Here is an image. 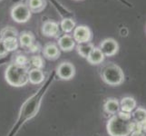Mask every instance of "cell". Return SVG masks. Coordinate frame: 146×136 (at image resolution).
I'll list each match as a JSON object with an SVG mask.
<instances>
[{"mask_svg": "<svg viewBox=\"0 0 146 136\" xmlns=\"http://www.w3.org/2000/svg\"><path fill=\"white\" fill-rule=\"evenodd\" d=\"M106 128L110 136H129L134 131L135 122L115 114L109 119Z\"/></svg>", "mask_w": 146, "mask_h": 136, "instance_id": "obj_2", "label": "cell"}, {"mask_svg": "<svg viewBox=\"0 0 146 136\" xmlns=\"http://www.w3.org/2000/svg\"><path fill=\"white\" fill-rule=\"evenodd\" d=\"M8 54V52L7 51L6 47H5V44L3 42V39L0 38V56L3 57V56H6V55Z\"/></svg>", "mask_w": 146, "mask_h": 136, "instance_id": "obj_26", "label": "cell"}, {"mask_svg": "<svg viewBox=\"0 0 146 136\" xmlns=\"http://www.w3.org/2000/svg\"><path fill=\"white\" fill-rule=\"evenodd\" d=\"M135 123H141L143 121L146 120V109L143 107H138L134 110V112L132 114Z\"/></svg>", "mask_w": 146, "mask_h": 136, "instance_id": "obj_22", "label": "cell"}, {"mask_svg": "<svg viewBox=\"0 0 146 136\" xmlns=\"http://www.w3.org/2000/svg\"><path fill=\"white\" fill-rule=\"evenodd\" d=\"M28 71L27 66H20L14 63L10 64L5 72V78L11 86H25L28 83Z\"/></svg>", "mask_w": 146, "mask_h": 136, "instance_id": "obj_3", "label": "cell"}, {"mask_svg": "<svg viewBox=\"0 0 146 136\" xmlns=\"http://www.w3.org/2000/svg\"><path fill=\"white\" fill-rule=\"evenodd\" d=\"M101 51L104 54V56H113L116 54L119 50V44L116 40L113 38H106L100 44Z\"/></svg>", "mask_w": 146, "mask_h": 136, "instance_id": "obj_8", "label": "cell"}, {"mask_svg": "<svg viewBox=\"0 0 146 136\" xmlns=\"http://www.w3.org/2000/svg\"><path fill=\"white\" fill-rule=\"evenodd\" d=\"M44 74L42 69L32 68L28 71V82L32 84H41L44 81Z\"/></svg>", "mask_w": 146, "mask_h": 136, "instance_id": "obj_12", "label": "cell"}, {"mask_svg": "<svg viewBox=\"0 0 146 136\" xmlns=\"http://www.w3.org/2000/svg\"><path fill=\"white\" fill-rule=\"evenodd\" d=\"M40 50V44H37V43H36L35 42L31 46H30L29 48H28V51L29 52H31V53H36V52H38Z\"/></svg>", "mask_w": 146, "mask_h": 136, "instance_id": "obj_27", "label": "cell"}, {"mask_svg": "<svg viewBox=\"0 0 146 136\" xmlns=\"http://www.w3.org/2000/svg\"><path fill=\"white\" fill-rule=\"evenodd\" d=\"M60 27H61L62 31L64 32L65 34L71 33L75 28V22L72 18H69V17L64 18L61 21V23H60Z\"/></svg>", "mask_w": 146, "mask_h": 136, "instance_id": "obj_19", "label": "cell"}, {"mask_svg": "<svg viewBox=\"0 0 146 136\" xmlns=\"http://www.w3.org/2000/svg\"><path fill=\"white\" fill-rule=\"evenodd\" d=\"M14 64L20 65V66H27V64H29V59L24 54H17L15 57Z\"/></svg>", "mask_w": 146, "mask_h": 136, "instance_id": "obj_24", "label": "cell"}, {"mask_svg": "<svg viewBox=\"0 0 146 136\" xmlns=\"http://www.w3.org/2000/svg\"><path fill=\"white\" fill-rule=\"evenodd\" d=\"M3 42L5 44V47H6L7 51L9 52H14L18 48L19 42L17 37H7L3 39Z\"/></svg>", "mask_w": 146, "mask_h": 136, "instance_id": "obj_20", "label": "cell"}, {"mask_svg": "<svg viewBox=\"0 0 146 136\" xmlns=\"http://www.w3.org/2000/svg\"><path fill=\"white\" fill-rule=\"evenodd\" d=\"M134 131H138V132H141L146 134V120L143 121V122H141V123H135Z\"/></svg>", "mask_w": 146, "mask_h": 136, "instance_id": "obj_25", "label": "cell"}, {"mask_svg": "<svg viewBox=\"0 0 146 136\" xmlns=\"http://www.w3.org/2000/svg\"><path fill=\"white\" fill-rule=\"evenodd\" d=\"M27 6L31 13H40L46 8V0H27Z\"/></svg>", "mask_w": 146, "mask_h": 136, "instance_id": "obj_16", "label": "cell"}, {"mask_svg": "<svg viewBox=\"0 0 146 136\" xmlns=\"http://www.w3.org/2000/svg\"><path fill=\"white\" fill-rule=\"evenodd\" d=\"M42 33L47 37H58L60 34L59 24L53 20H47L42 26Z\"/></svg>", "mask_w": 146, "mask_h": 136, "instance_id": "obj_9", "label": "cell"}, {"mask_svg": "<svg viewBox=\"0 0 146 136\" xmlns=\"http://www.w3.org/2000/svg\"><path fill=\"white\" fill-rule=\"evenodd\" d=\"M129 136H145V134L141 132H138V131H134V132H133Z\"/></svg>", "mask_w": 146, "mask_h": 136, "instance_id": "obj_28", "label": "cell"}, {"mask_svg": "<svg viewBox=\"0 0 146 136\" xmlns=\"http://www.w3.org/2000/svg\"><path fill=\"white\" fill-rule=\"evenodd\" d=\"M58 47L64 52H70L75 47V41L70 34H63L58 39Z\"/></svg>", "mask_w": 146, "mask_h": 136, "instance_id": "obj_10", "label": "cell"}, {"mask_svg": "<svg viewBox=\"0 0 146 136\" xmlns=\"http://www.w3.org/2000/svg\"><path fill=\"white\" fill-rule=\"evenodd\" d=\"M104 111L107 113L110 114H115L120 111V103L115 98H109L106 100L104 105Z\"/></svg>", "mask_w": 146, "mask_h": 136, "instance_id": "obj_17", "label": "cell"}, {"mask_svg": "<svg viewBox=\"0 0 146 136\" xmlns=\"http://www.w3.org/2000/svg\"><path fill=\"white\" fill-rule=\"evenodd\" d=\"M94 48V45L91 42L78 44V45L76 46L77 53L84 58H87L88 55L93 51Z\"/></svg>", "mask_w": 146, "mask_h": 136, "instance_id": "obj_18", "label": "cell"}, {"mask_svg": "<svg viewBox=\"0 0 146 136\" xmlns=\"http://www.w3.org/2000/svg\"><path fill=\"white\" fill-rule=\"evenodd\" d=\"M54 78V74H52L46 80V82L38 89L37 92L34 94L32 96H30L28 99H27L26 102L22 104L21 109H20L18 113V117L15 124L13 125L11 131L8 133L7 136H16L23 125L27 122H28L29 120L33 119L38 113L40 107H41L43 97L47 92L49 86L53 83Z\"/></svg>", "mask_w": 146, "mask_h": 136, "instance_id": "obj_1", "label": "cell"}, {"mask_svg": "<svg viewBox=\"0 0 146 136\" xmlns=\"http://www.w3.org/2000/svg\"><path fill=\"white\" fill-rule=\"evenodd\" d=\"M56 75L62 80H71L75 74L74 65L69 62H63L56 67Z\"/></svg>", "mask_w": 146, "mask_h": 136, "instance_id": "obj_7", "label": "cell"}, {"mask_svg": "<svg viewBox=\"0 0 146 136\" xmlns=\"http://www.w3.org/2000/svg\"><path fill=\"white\" fill-rule=\"evenodd\" d=\"M10 15H11V17L15 22L19 24H24L27 23L31 18L32 13L26 4L20 3L12 7Z\"/></svg>", "mask_w": 146, "mask_h": 136, "instance_id": "obj_5", "label": "cell"}, {"mask_svg": "<svg viewBox=\"0 0 146 136\" xmlns=\"http://www.w3.org/2000/svg\"><path fill=\"white\" fill-rule=\"evenodd\" d=\"M18 42L21 47L28 49L35 43V36L31 32H23L19 34Z\"/></svg>", "mask_w": 146, "mask_h": 136, "instance_id": "obj_13", "label": "cell"}, {"mask_svg": "<svg viewBox=\"0 0 146 136\" xmlns=\"http://www.w3.org/2000/svg\"><path fill=\"white\" fill-rule=\"evenodd\" d=\"M29 64H31L34 68L37 69H42L44 66V61L43 57L40 56V55H34V56H32L29 59Z\"/></svg>", "mask_w": 146, "mask_h": 136, "instance_id": "obj_23", "label": "cell"}, {"mask_svg": "<svg viewBox=\"0 0 146 136\" xmlns=\"http://www.w3.org/2000/svg\"><path fill=\"white\" fill-rule=\"evenodd\" d=\"M43 54L44 57L49 60H56L57 58H59L61 52H60V49L57 44L54 43H49L44 46Z\"/></svg>", "mask_w": 146, "mask_h": 136, "instance_id": "obj_11", "label": "cell"}, {"mask_svg": "<svg viewBox=\"0 0 146 136\" xmlns=\"http://www.w3.org/2000/svg\"><path fill=\"white\" fill-rule=\"evenodd\" d=\"M136 101L134 100V98L131 96H126L123 97L120 103V109L123 112H126L132 113L133 111L136 108Z\"/></svg>", "mask_w": 146, "mask_h": 136, "instance_id": "obj_14", "label": "cell"}, {"mask_svg": "<svg viewBox=\"0 0 146 136\" xmlns=\"http://www.w3.org/2000/svg\"><path fill=\"white\" fill-rule=\"evenodd\" d=\"M0 1H1V0H0Z\"/></svg>", "mask_w": 146, "mask_h": 136, "instance_id": "obj_29", "label": "cell"}, {"mask_svg": "<svg viewBox=\"0 0 146 136\" xmlns=\"http://www.w3.org/2000/svg\"><path fill=\"white\" fill-rule=\"evenodd\" d=\"M93 37L92 31L86 26H78L75 27L73 31V38L74 39L75 43L83 44L91 41Z\"/></svg>", "mask_w": 146, "mask_h": 136, "instance_id": "obj_6", "label": "cell"}, {"mask_svg": "<svg viewBox=\"0 0 146 136\" xmlns=\"http://www.w3.org/2000/svg\"><path fill=\"white\" fill-rule=\"evenodd\" d=\"M101 77L103 81L112 86H118L124 81V74L119 65L108 63L101 70Z\"/></svg>", "mask_w": 146, "mask_h": 136, "instance_id": "obj_4", "label": "cell"}, {"mask_svg": "<svg viewBox=\"0 0 146 136\" xmlns=\"http://www.w3.org/2000/svg\"><path fill=\"white\" fill-rule=\"evenodd\" d=\"M19 36L17 30L13 27H4L0 31V38L5 39L7 37H17Z\"/></svg>", "mask_w": 146, "mask_h": 136, "instance_id": "obj_21", "label": "cell"}, {"mask_svg": "<svg viewBox=\"0 0 146 136\" xmlns=\"http://www.w3.org/2000/svg\"><path fill=\"white\" fill-rule=\"evenodd\" d=\"M104 57L105 56L102 53V51H101V49L99 47H94L86 59L87 62L91 64H100L104 62Z\"/></svg>", "mask_w": 146, "mask_h": 136, "instance_id": "obj_15", "label": "cell"}]
</instances>
